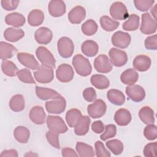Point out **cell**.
<instances>
[{"label":"cell","mask_w":157,"mask_h":157,"mask_svg":"<svg viewBox=\"0 0 157 157\" xmlns=\"http://www.w3.org/2000/svg\"><path fill=\"white\" fill-rule=\"evenodd\" d=\"M126 93L134 102L142 101L145 97V91L143 87L139 85H132L126 86Z\"/></svg>","instance_id":"cell-13"},{"label":"cell","mask_w":157,"mask_h":157,"mask_svg":"<svg viewBox=\"0 0 157 157\" xmlns=\"http://www.w3.org/2000/svg\"><path fill=\"white\" fill-rule=\"evenodd\" d=\"M110 14L114 20H124L128 18L129 14L126 6L121 2H113L110 7Z\"/></svg>","instance_id":"cell-10"},{"label":"cell","mask_w":157,"mask_h":157,"mask_svg":"<svg viewBox=\"0 0 157 157\" xmlns=\"http://www.w3.org/2000/svg\"><path fill=\"white\" fill-rule=\"evenodd\" d=\"M1 69L2 72L9 77H15L18 71L17 66L12 61L7 59L2 61Z\"/></svg>","instance_id":"cell-38"},{"label":"cell","mask_w":157,"mask_h":157,"mask_svg":"<svg viewBox=\"0 0 157 157\" xmlns=\"http://www.w3.org/2000/svg\"><path fill=\"white\" fill-rule=\"evenodd\" d=\"M74 76V72L72 66L68 64H61L56 71V77L58 80L62 83L71 82Z\"/></svg>","instance_id":"cell-9"},{"label":"cell","mask_w":157,"mask_h":157,"mask_svg":"<svg viewBox=\"0 0 157 157\" xmlns=\"http://www.w3.org/2000/svg\"><path fill=\"white\" fill-rule=\"evenodd\" d=\"M25 156H37V155H36V154H34V153H32V152H29V153H26V155H25Z\"/></svg>","instance_id":"cell-56"},{"label":"cell","mask_w":157,"mask_h":157,"mask_svg":"<svg viewBox=\"0 0 157 157\" xmlns=\"http://www.w3.org/2000/svg\"><path fill=\"white\" fill-rule=\"evenodd\" d=\"M20 1L17 0H2L1 1L2 7L7 11L13 10L18 7Z\"/></svg>","instance_id":"cell-50"},{"label":"cell","mask_w":157,"mask_h":157,"mask_svg":"<svg viewBox=\"0 0 157 157\" xmlns=\"http://www.w3.org/2000/svg\"><path fill=\"white\" fill-rule=\"evenodd\" d=\"M155 3L154 0H134V4L136 8L139 11L146 12L151 9Z\"/></svg>","instance_id":"cell-43"},{"label":"cell","mask_w":157,"mask_h":157,"mask_svg":"<svg viewBox=\"0 0 157 157\" xmlns=\"http://www.w3.org/2000/svg\"><path fill=\"white\" fill-rule=\"evenodd\" d=\"M48 10L50 15L53 17H61L66 13V4L61 0H52L48 3Z\"/></svg>","instance_id":"cell-16"},{"label":"cell","mask_w":157,"mask_h":157,"mask_svg":"<svg viewBox=\"0 0 157 157\" xmlns=\"http://www.w3.org/2000/svg\"><path fill=\"white\" fill-rule=\"evenodd\" d=\"M58 134L56 132H55L52 131H48L46 133V138L48 143L54 148L59 149L60 148V145L59 142V137Z\"/></svg>","instance_id":"cell-46"},{"label":"cell","mask_w":157,"mask_h":157,"mask_svg":"<svg viewBox=\"0 0 157 157\" xmlns=\"http://www.w3.org/2000/svg\"><path fill=\"white\" fill-rule=\"evenodd\" d=\"M112 64L116 67H121L125 65L128 61V55L123 50L116 48H112L109 52Z\"/></svg>","instance_id":"cell-11"},{"label":"cell","mask_w":157,"mask_h":157,"mask_svg":"<svg viewBox=\"0 0 157 157\" xmlns=\"http://www.w3.org/2000/svg\"><path fill=\"white\" fill-rule=\"evenodd\" d=\"M25 36L23 29L15 28H7L4 32V37L6 40L11 42H15L22 39Z\"/></svg>","instance_id":"cell-25"},{"label":"cell","mask_w":157,"mask_h":157,"mask_svg":"<svg viewBox=\"0 0 157 157\" xmlns=\"http://www.w3.org/2000/svg\"><path fill=\"white\" fill-rule=\"evenodd\" d=\"M13 136L18 142L26 144L29 140L30 132L27 128L23 126H18L13 131Z\"/></svg>","instance_id":"cell-34"},{"label":"cell","mask_w":157,"mask_h":157,"mask_svg":"<svg viewBox=\"0 0 157 157\" xmlns=\"http://www.w3.org/2000/svg\"><path fill=\"white\" fill-rule=\"evenodd\" d=\"M94 67L100 73H108L112 69V65L105 55H100L94 59Z\"/></svg>","instance_id":"cell-14"},{"label":"cell","mask_w":157,"mask_h":157,"mask_svg":"<svg viewBox=\"0 0 157 157\" xmlns=\"http://www.w3.org/2000/svg\"><path fill=\"white\" fill-rule=\"evenodd\" d=\"M58 52L60 56L64 58H70L74 51L72 40L67 37H61L57 42Z\"/></svg>","instance_id":"cell-3"},{"label":"cell","mask_w":157,"mask_h":157,"mask_svg":"<svg viewBox=\"0 0 157 157\" xmlns=\"http://www.w3.org/2000/svg\"><path fill=\"white\" fill-rule=\"evenodd\" d=\"M82 116L80 110L77 109L69 110L66 114V120L69 126L71 128L74 127L76 123Z\"/></svg>","instance_id":"cell-39"},{"label":"cell","mask_w":157,"mask_h":157,"mask_svg":"<svg viewBox=\"0 0 157 157\" xmlns=\"http://www.w3.org/2000/svg\"><path fill=\"white\" fill-rule=\"evenodd\" d=\"M131 40V38L129 34L121 31L113 33L111 37L112 44L120 48H127L129 45Z\"/></svg>","instance_id":"cell-12"},{"label":"cell","mask_w":157,"mask_h":157,"mask_svg":"<svg viewBox=\"0 0 157 157\" xmlns=\"http://www.w3.org/2000/svg\"><path fill=\"white\" fill-rule=\"evenodd\" d=\"M132 116L131 112L126 109H120L116 111L114 115L115 123L121 126L128 125L131 121Z\"/></svg>","instance_id":"cell-22"},{"label":"cell","mask_w":157,"mask_h":157,"mask_svg":"<svg viewBox=\"0 0 157 157\" xmlns=\"http://www.w3.org/2000/svg\"><path fill=\"white\" fill-rule=\"evenodd\" d=\"M144 134L145 138L149 140H154L157 137V128L153 124H147L144 128Z\"/></svg>","instance_id":"cell-44"},{"label":"cell","mask_w":157,"mask_h":157,"mask_svg":"<svg viewBox=\"0 0 157 157\" xmlns=\"http://www.w3.org/2000/svg\"><path fill=\"white\" fill-rule=\"evenodd\" d=\"M99 22L101 28L104 30L109 32L115 30L120 25V23L118 21L112 20L107 15L102 16L100 18Z\"/></svg>","instance_id":"cell-35"},{"label":"cell","mask_w":157,"mask_h":157,"mask_svg":"<svg viewBox=\"0 0 157 157\" xmlns=\"http://www.w3.org/2000/svg\"><path fill=\"white\" fill-rule=\"evenodd\" d=\"M107 105L105 102L102 99H96L93 104L88 105L87 112L90 117L93 118H98L102 117L106 112Z\"/></svg>","instance_id":"cell-7"},{"label":"cell","mask_w":157,"mask_h":157,"mask_svg":"<svg viewBox=\"0 0 157 157\" xmlns=\"http://www.w3.org/2000/svg\"><path fill=\"white\" fill-rule=\"evenodd\" d=\"M91 83L99 90L107 88L110 85L109 80L104 75L94 74L90 78Z\"/></svg>","instance_id":"cell-32"},{"label":"cell","mask_w":157,"mask_h":157,"mask_svg":"<svg viewBox=\"0 0 157 157\" xmlns=\"http://www.w3.org/2000/svg\"><path fill=\"white\" fill-rule=\"evenodd\" d=\"M108 100L113 104L121 105L125 102V96L122 91L117 89H110L107 93Z\"/></svg>","instance_id":"cell-29"},{"label":"cell","mask_w":157,"mask_h":157,"mask_svg":"<svg viewBox=\"0 0 157 157\" xmlns=\"http://www.w3.org/2000/svg\"><path fill=\"white\" fill-rule=\"evenodd\" d=\"M36 55L42 65L51 67L55 68L56 60L52 53L44 46H39L36 50Z\"/></svg>","instance_id":"cell-2"},{"label":"cell","mask_w":157,"mask_h":157,"mask_svg":"<svg viewBox=\"0 0 157 157\" xmlns=\"http://www.w3.org/2000/svg\"><path fill=\"white\" fill-rule=\"evenodd\" d=\"M18 61L26 67L36 70L39 67V63L36 59L34 55L26 52H20L17 55Z\"/></svg>","instance_id":"cell-15"},{"label":"cell","mask_w":157,"mask_h":157,"mask_svg":"<svg viewBox=\"0 0 157 157\" xmlns=\"http://www.w3.org/2000/svg\"><path fill=\"white\" fill-rule=\"evenodd\" d=\"M145 47L147 50L157 49V36L156 34L147 37L145 40Z\"/></svg>","instance_id":"cell-51"},{"label":"cell","mask_w":157,"mask_h":157,"mask_svg":"<svg viewBox=\"0 0 157 157\" xmlns=\"http://www.w3.org/2000/svg\"><path fill=\"white\" fill-rule=\"evenodd\" d=\"M98 29V26L96 22L92 19L86 20L85 23L82 24L81 27L82 33L85 35L88 36L94 35L97 32Z\"/></svg>","instance_id":"cell-40"},{"label":"cell","mask_w":157,"mask_h":157,"mask_svg":"<svg viewBox=\"0 0 157 157\" xmlns=\"http://www.w3.org/2000/svg\"><path fill=\"white\" fill-rule=\"evenodd\" d=\"M29 117L34 124H42L45 122L46 113L42 106L36 105L30 110Z\"/></svg>","instance_id":"cell-19"},{"label":"cell","mask_w":157,"mask_h":157,"mask_svg":"<svg viewBox=\"0 0 157 157\" xmlns=\"http://www.w3.org/2000/svg\"><path fill=\"white\" fill-rule=\"evenodd\" d=\"M107 147L115 155H120L124 149V146L121 141L118 139H112L108 140L105 144Z\"/></svg>","instance_id":"cell-41"},{"label":"cell","mask_w":157,"mask_h":157,"mask_svg":"<svg viewBox=\"0 0 157 157\" xmlns=\"http://www.w3.org/2000/svg\"><path fill=\"white\" fill-rule=\"evenodd\" d=\"M17 75L18 76L19 80L25 83H36V82L32 76L31 71L28 69H23L18 71L17 73Z\"/></svg>","instance_id":"cell-42"},{"label":"cell","mask_w":157,"mask_h":157,"mask_svg":"<svg viewBox=\"0 0 157 157\" xmlns=\"http://www.w3.org/2000/svg\"><path fill=\"white\" fill-rule=\"evenodd\" d=\"M105 132L100 136V139L105 141L109 139L114 137L117 134V127L115 124H107L105 127Z\"/></svg>","instance_id":"cell-45"},{"label":"cell","mask_w":157,"mask_h":157,"mask_svg":"<svg viewBox=\"0 0 157 157\" xmlns=\"http://www.w3.org/2000/svg\"><path fill=\"white\" fill-rule=\"evenodd\" d=\"M66 107V99L61 96L45 102V108L49 113L60 114L65 110Z\"/></svg>","instance_id":"cell-6"},{"label":"cell","mask_w":157,"mask_h":157,"mask_svg":"<svg viewBox=\"0 0 157 157\" xmlns=\"http://www.w3.org/2000/svg\"><path fill=\"white\" fill-rule=\"evenodd\" d=\"M48 128L58 134H63L67 131V127L63 118L59 116L48 115L47 118Z\"/></svg>","instance_id":"cell-4"},{"label":"cell","mask_w":157,"mask_h":157,"mask_svg":"<svg viewBox=\"0 0 157 157\" xmlns=\"http://www.w3.org/2000/svg\"><path fill=\"white\" fill-rule=\"evenodd\" d=\"M157 143L150 142L147 144L144 148V155L146 157H156Z\"/></svg>","instance_id":"cell-48"},{"label":"cell","mask_w":157,"mask_h":157,"mask_svg":"<svg viewBox=\"0 0 157 157\" xmlns=\"http://www.w3.org/2000/svg\"><path fill=\"white\" fill-rule=\"evenodd\" d=\"M36 93L37 96L40 99L44 101L48 99H54L61 96V95L54 90L38 86H36Z\"/></svg>","instance_id":"cell-26"},{"label":"cell","mask_w":157,"mask_h":157,"mask_svg":"<svg viewBox=\"0 0 157 157\" xmlns=\"http://www.w3.org/2000/svg\"><path fill=\"white\" fill-rule=\"evenodd\" d=\"M95 153L98 157H110V153L104 147L103 143L101 141H96L94 144Z\"/></svg>","instance_id":"cell-47"},{"label":"cell","mask_w":157,"mask_h":157,"mask_svg":"<svg viewBox=\"0 0 157 157\" xmlns=\"http://www.w3.org/2000/svg\"><path fill=\"white\" fill-rule=\"evenodd\" d=\"M34 77L36 80L40 83H48L54 78L53 70L51 67L43 65L39 66L37 71L34 72Z\"/></svg>","instance_id":"cell-5"},{"label":"cell","mask_w":157,"mask_h":157,"mask_svg":"<svg viewBox=\"0 0 157 157\" xmlns=\"http://www.w3.org/2000/svg\"><path fill=\"white\" fill-rule=\"evenodd\" d=\"M44 12L40 9L32 10L28 15V22L31 26H38L44 20Z\"/></svg>","instance_id":"cell-30"},{"label":"cell","mask_w":157,"mask_h":157,"mask_svg":"<svg viewBox=\"0 0 157 157\" xmlns=\"http://www.w3.org/2000/svg\"><path fill=\"white\" fill-rule=\"evenodd\" d=\"M10 109L15 112H19L25 109V101L21 94H15L13 96L9 101Z\"/></svg>","instance_id":"cell-33"},{"label":"cell","mask_w":157,"mask_h":157,"mask_svg":"<svg viewBox=\"0 0 157 157\" xmlns=\"http://www.w3.org/2000/svg\"><path fill=\"white\" fill-rule=\"evenodd\" d=\"M34 37L38 44L47 45L51 42L53 38V33L49 28L40 27L36 31Z\"/></svg>","instance_id":"cell-17"},{"label":"cell","mask_w":157,"mask_h":157,"mask_svg":"<svg viewBox=\"0 0 157 157\" xmlns=\"http://www.w3.org/2000/svg\"><path fill=\"white\" fill-rule=\"evenodd\" d=\"M83 97L87 102H93L97 98L96 92L95 90L92 87L86 88L83 91Z\"/></svg>","instance_id":"cell-49"},{"label":"cell","mask_w":157,"mask_h":157,"mask_svg":"<svg viewBox=\"0 0 157 157\" xmlns=\"http://www.w3.org/2000/svg\"><path fill=\"white\" fill-rule=\"evenodd\" d=\"M104 128L105 127L103 123L100 120L95 121L91 124V129L96 134H100L102 132Z\"/></svg>","instance_id":"cell-52"},{"label":"cell","mask_w":157,"mask_h":157,"mask_svg":"<svg viewBox=\"0 0 157 157\" xmlns=\"http://www.w3.org/2000/svg\"><path fill=\"white\" fill-rule=\"evenodd\" d=\"M156 20H155L149 13H144L142 15V23L140 28L141 33L144 34H151L156 31Z\"/></svg>","instance_id":"cell-8"},{"label":"cell","mask_w":157,"mask_h":157,"mask_svg":"<svg viewBox=\"0 0 157 157\" xmlns=\"http://www.w3.org/2000/svg\"><path fill=\"white\" fill-rule=\"evenodd\" d=\"M86 17L85 8L80 6H77L71 10L68 13V20L72 24L80 23Z\"/></svg>","instance_id":"cell-18"},{"label":"cell","mask_w":157,"mask_h":157,"mask_svg":"<svg viewBox=\"0 0 157 157\" xmlns=\"http://www.w3.org/2000/svg\"><path fill=\"white\" fill-rule=\"evenodd\" d=\"M78 155L81 157H93L95 155L92 146L81 142H78L75 146Z\"/></svg>","instance_id":"cell-36"},{"label":"cell","mask_w":157,"mask_h":157,"mask_svg":"<svg viewBox=\"0 0 157 157\" xmlns=\"http://www.w3.org/2000/svg\"><path fill=\"white\" fill-rule=\"evenodd\" d=\"M0 156L1 157L3 156H13V157H17L18 156V153L16 150L15 149H10V150H3Z\"/></svg>","instance_id":"cell-54"},{"label":"cell","mask_w":157,"mask_h":157,"mask_svg":"<svg viewBox=\"0 0 157 157\" xmlns=\"http://www.w3.org/2000/svg\"><path fill=\"white\" fill-rule=\"evenodd\" d=\"M91 120L88 116H82L74 126V132L77 136H85L89 131Z\"/></svg>","instance_id":"cell-21"},{"label":"cell","mask_w":157,"mask_h":157,"mask_svg":"<svg viewBox=\"0 0 157 157\" xmlns=\"http://www.w3.org/2000/svg\"><path fill=\"white\" fill-rule=\"evenodd\" d=\"M156 10H157V4H155L154 7H153L151 9V13L152 14V16L153 17V18L156 20Z\"/></svg>","instance_id":"cell-55"},{"label":"cell","mask_w":157,"mask_h":157,"mask_svg":"<svg viewBox=\"0 0 157 157\" xmlns=\"http://www.w3.org/2000/svg\"><path fill=\"white\" fill-rule=\"evenodd\" d=\"M61 153L63 156H78V155L74 150L67 147L63 148L61 150Z\"/></svg>","instance_id":"cell-53"},{"label":"cell","mask_w":157,"mask_h":157,"mask_svg":"<svg viewBox=\"0 0 157 157\" xmlns=\"http://www.w3.org/2000/svg\"><path fill=\"white\" fill-rule=\"evenodd\" d=\"M82 52L88 57H93L99 52V46L94 40H87L83 42L81 45Z\"/></svg>","instance_id":"cell-27"},{"label":"cell","mask_w":157,"mask_h":157,"mask_svg":"<svg viewBox=\"0 0 157 157\" xmlns=\"http://www.w3.org/2000/svg\"><path fill=\"white\" fill-rule=\"evenodd\" d=\"M139 74L132 68L125 70L120 75V80L121 82L129 86L136 83L137 82Z\"/></svg>","instance_id":"cell-28"},{"label":"cell","mask_w":157,"mask_h":157,"mask_svg":"<svg viewBox=\"0 0 157 157\" xmlns=\"http://www.w3.org/2000/svg\"><path fill=\"white\" fill-rule=\"evenodd\" d=\"M139 17L136 14L130 15L128 19L123 23L122 28L124 30L128 31H136L139 26Z\"/></svg>","instance_id":"cell-37"},{"label":"cell","mask_w":157,"mask_h":157,"mask_svg":"<svg viewBox=\"0 0 157 157\" xmlns=\"http://www.w3.org/2000/svg\"><path fill=\"white\" fill-rule=\"evenodd\" d=\"M5 22L8 25H11L16 28L23 26L25 22V17L20 13L13 12L8 13L5 17Z\"/></svg>","instance_id":"cell-23"},{"label":"cell","mask_w":157,"mask_h":157,"mask_svg":"<svg viewBox=\"0 0 157 157\" xmlns=\"http://www.w3.org/2000/svg\"><path fill=\"white\" fill-rule=\"evenodd\" d=\"M18 52V49L13 45L1 41L0 42V58L2 60L13 57Z\"/></svg>","instance_id":"cell-24"},{"label":"cell","mask_w":157,"mask_h":157,"mask_svg":"<svg viewBox=\"0 0 157 157\" xmlns=\"http://www.w3.org/2000/svg\"><path fill=\"white\" fill-rule=\"evenodd\" d=\"M72 65L77 73L82 77H86L91 73L92 66L90 61L80 54L74 56L72 61Z\"/></svg>","instance_id":"cell-1"},{"label":"cell","mask_w":157,"mask_h":157,"mask_svg":"<svg viewBox=\"0 0 157 157\" xmlns=\"http://www.w3.org/2000/svg\"><path fill=\"white\" fill-rule=\"evenodd\" d=\"M151 59L145 55L136 56L133 60L134 68L139 72H145L149 69L151 66Z\"/></svg>","instance_id":"cell-20"},{"label":"cell","mask_w":157,"mask_h":157,"mask_svg":"<svg viewBox=\"0 0 157 157\" xmlns=\"http://www.w3.org/2000/svg\"><path fill=\"white\" fill-rule=\"evenodd\" d=\"M139 117L140 120L145 124H153L155 123L154 111L149 106L142 107L139 112Z\"/></svg>","instance_id":"cell-31"}]
</instances>
